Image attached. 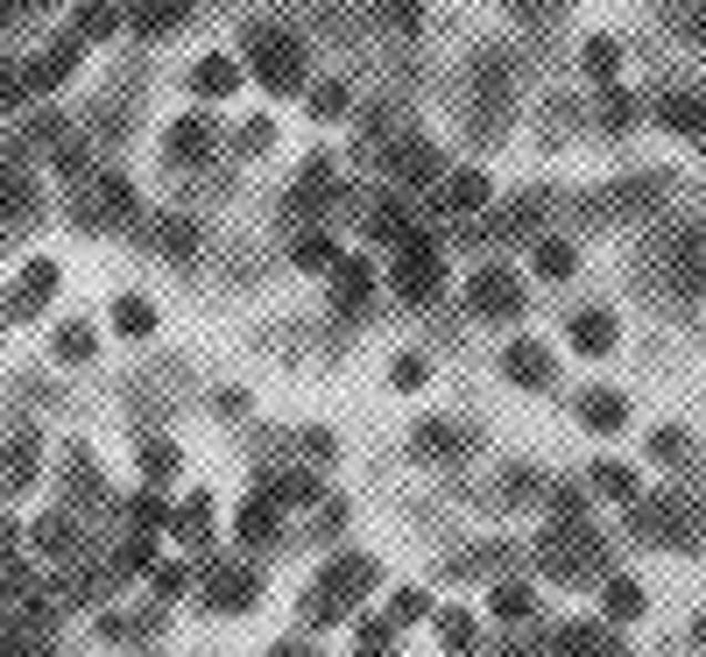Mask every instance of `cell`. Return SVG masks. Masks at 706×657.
<instances>
[{
	"label": "cell",
	"mask_w": 706,
	"mask_h": 657,
	"mask_svg": "<svg viewBox=\"0 0 706 657\" xmlns=\"http://www.w3.org/2000/svg\"><path fill=\"white\" fill-rule=\"evenodd\" d=\"M636 530H643V537H664V545H706V516H699L685 495L636 502Z\"/></svg>",
	"instance_id": "6da1fadb"
},
{
	"label": "cell",
	"mask_w": 706,
	"mask_h": 657,
	"mask_svg": "<svg viewBox=\"0 0 706 657\" xmlns=\"http://www.w3.org/2000/svg\"><path fill=\"white\" fill-rule=\"evenodd\" d=\"M368 587H375V566H368V558H347V566H326V579L311 587V602H304V615H311V623H339V615H347V608H354Z\"/></svg>",
	"instance_id": "7a4b0ae2"
},
{
	"label": "cell",
	"mask_w": 706,
	"mask_h": 657,
	"mask_svg": "<svg viewBox=\"0 0 706 657\" xmlns=\"http://www.w3.org/2000/svg\"><path fill=\"white\" fill-rule=\"evenodd\" d=\"M247 57H255V79L269 85L276 100H283V92H297V85H304V50H297L283 29H255V36H247Z\"/></svg>",
	"instance_id": "3957f363"
},
{
	"label": "cell",
	"mask_w": 706,
	"mask_h": 657,
	"mask_svg": "<svg viewBox=\"0 0 706 657\" xmlns=\"http://www.w3.org/2000/svg\"><path fill=\"white\" fill-rule=\"evenodd\" d=\"M594 558H601V545H594V530H586L580 516H565V524L544 537V573H559V579H586Z\"/></svg>",
	"instance_id": "277c9868"
},
{
	"label": "cell",
	"mask_w": 706,
	"mask_h": 657,
	"mask_svg": "<svg viewBox=\"0 0 706 657\" xmlns=\"http://www.w3.org/2000/svg\"><path fill=\"white\" fill-rule=\"evenodd\" d=\"M467 304H473L481 319H516V312H523V290H516L509 269H481V276L467 283Z\"/></svg>",
	"instance_id": "5b68a950"
},
{
	"label": "cell",
	"mask_w": 706,
	"mask_h": 657,
	"mask_svg": "<svg viewBox=\"0 0 706 657\" xmlns=\"http://www.w3.org/2000/svg\"><path fill=\"white\" fill-rule=\"evenodd\" d=\"M396 283H403V297H438V247L424 241V234H410L403 241V262H396Z\"/></svg>",
	"instance_id": "8992f818"
},
{
	"label": "cell",
	"mask_w": 706,
	"mask_h": 657,
	"mask_svg": "<svg viewBox=\"0 0 706 657\" xmlns=\"http://www.w3.org/2000/svg\"><path fill=\"white\" fill-rule=\"evenodd\" d=\"M502 375H509V382H523V390H551V354H544L538 340H509Z\"/></svg>",
	"instance_id": "52a82bcc"
},
{
	"label": "cell",
	"mask_w": 706,
	"mask_h": 657,
	"mask_svg": "<svg viewBox=\"0 0 706 657\" xmlns=\"http://www.w3.org/2000/svg\"><path fill=\"white\" fill-rule=\"evenodd\" d=\"M163 149H170V163H205V156H213V121L191 113V121H177L163 134Z\"/></svg>",
	"instance_id": "ba28073f"
},
{
	"label": "cell",
	"mask_w": 706,
	"mask_h": 657,
	"mask_svg": "<svg viewBox=\"0 0 706 657\" xmlns=\"http://www.w3.org/2000/svg\"><path fill=\"white\" fill-rule=\"evenodd\" d=\"M234 85H241L234 57H205V64L191 71V92H205V100H234Z\"/></svg>",
	"instance_id": "9c48e42d"
},
{
	"label": "cell",
	"mask_w": 706,
	"mask_h": 657,
	"mask_svg": "<svg viewBox=\"0 0 706 657\" xmlns=\"http://www.w3.org/2000/svg\"><path fill=\"white\" fill-rule=\"evenodd\" d=\"M438 199H446V212H481L488 205V178H481V170H452Z\"/></svg>",
	"instance_id": "30bf717a"
},
{
	"label": "cell",
	"mask_w": 706,
	"mask_h": 657,
	"mask_svg": "<svg viewBox=\"0 0 706 657\" xmlns=\"http://www.w3.org/2000/svg\"><path fill=\"white\" fill-rule=\"evenodd\" d=\"M672 269L685 290H706V234H678L672 241Z\"/></svg>",
	"instance_id": "8fae6325"
},
{
	"label": "cell",
	"mask_w": 706,
	"mask_h": 657,
	"mask_svg": "<svg viewBox=\"0 0 706 657\" xmlns=\"http://www.w3.org/2000/svg\"><path fill=\"white\" fill-rule=\"evenodd\" d=\"M417 453H424V459H460L467 432H460V424H417Z\"/></svg>",
	"instance_id": "7c38bea8"
},
{
	"label": "cell",
	"mask_w": 706,
	"mask_h": 657,
	"mask_svg": "<svg viewBox=\"0 0 706 657\" xmlns=\"http://www.w3.org/2000/svg\"><path fill=\"white\" fill-rule=\"evenodd\" d=\"M551 657H622L615 644H607V636L601 629H586V623H572L565 636H559V644H551Z\"/></svg>",
	"instance_id": "4fadbf2b"
},
{
	"label": "cell",
	"mask_w": 706,
	"mask_h": 657,
	"mask_svg": "<svg viewBox=\"0 0 706 657\" xmlns=\"http://www.w3.org/2000/svg\"><path fill=\"white\" fill-rule=\"evenodd\" d=\"M572 346H580V354H607V346H615V319H607V312H580V319H572Z\"/></svg>",
	"instance_id": "5bb4252c"
},
{
	"label": "cell",
	"mask_w": 706,
	"mask_h": 657,
	"mask_svg": "<svg viewBox=\"0 0 706 657\" xmlns=\"http://www.w3.org/2000/svg\"><path fill=\"white\" fill-rule=\"evenodd\" d=\"M657 121L672 128V134H699L706 113H699V100H685V92H664V100H657Z\"/></svg>",
	"instance_id": "9a60e30c"
},
{
	"label": "cell",
	"mask_w": 706,
	"mask_h": 657,
	"mask_svg": "<svg viewBox=\"0 0 706 657\" xmlns=\"http://www.w3.org/2000/svg\"><path fill=\"white\" fill-rule=\"evenodd\" d=\"M269 537H276V502L255 495V502L241 509V545H269Z\"/></svg>",
	"instance_id": "2e32d148"
},
{
	"label": "cell",
	"mask_w": 706,
	"mask_h": 657,
	"mask_svg": "<svg viewBox=\"0 0 706 657\" xmlns=\"http://www.w3.org/2000/svg\"><path fill=\"white\" fill-rule=\"evenodd\" d=\"M580 417L594 424V432H622V424H628V403L601 390V396H586V403H580Z\"/></svg>",
	"instance_id": "e0dca14e"
},
{
	"label": "cell",
	"mask_w": 706,
	"mask_h": 657,
	"mask_svg": "<svg viewBox=\"0 0 706 657\" xmlns=\"http://www.w3.org/2000/svg\"><path fill=\"white\" fill-rule=\"evenodd\" d=\"M71 64H79V50H71V43H57L50 57H35V71L22 79V92H29V85H57V79H71Z\"/></svg>",
	"instance_id": "ac0fdd59"
},
{
	"label": "cell",
	"mask_w": 706,
	"mask_h": 657,
	"mask_svg": "<svg viewBox=\"0 0 706 657\" xmlns=\"http://www.w3.org/2000/svg\"><path fill=\"white\" fill-rule=\"evenodd\" d=\"M184 22V0H142L135 8V29L142 36H163V29H177Z\"/></svg>",
	"instance_id": "d6986e66"
},
{
	"label": "cell",
	"mask_w": 706,
	"mask_h": 657,
	"mask_svg": "<svg viewBox=\"0 0 706 657\" xmlns=\"http://www.w3.org/2000/svg\"><path fill=\"white\" fill-rule=\"evenodd\" d=\"M213 602L219 608H247V602H255V573H213Z\"/></svg>",
	"instance_id": "ffe728a7"
},
{
	"label": "cell",
	"mask_w": 706,
	"mask_h": 657,
	"mask_svg": "<svg viewBox=\"0 0 706 657\" xmlns=\"http://www.w3.org/2000/svg\"><path fill=\"white\" fill-rule=\"evenodd\" d=\"M113 325H121L127 340H149V333H156V312H149L142 297H121V304H113Z\"/></svg>",
	"instance_id": "44dd1931"
},
{
	"label": "cell",
	"mask_w": 706,
	"mask_h": 657,
	"mask_svg": "<svg viewBox=\"0 0 706 657\" xmlns=\"http://www.w3.org/2000/svg\"><path fill=\"white\" fill-rule=\"evenodd\" d=\"M389 163H396V178H410V184H424V178H431V170H438V156H431V149H424V142H403V149H396V156H389Z\"/></svg>",
	"instance_id": "7402d4cb"
},
{
	"label": "cell",
	"mask_w": 706,
	"mask_h": 657,
	"mask_svg": "<svg viewBox=\"0 0 706 657\" xmlns=\"http://www.w3.org/2000/svg\"><path fill=\"white\" fill-rule=\"evenodd\" d=\"M121 29V8H113V0H85L79 8V36H113Z\"/></svg>",
	"instance_id": "603a6c76"
},
{
	"label": "cell",
	"mask_w": 706,
	"mask_h": 657,
	"mask_svg": "<svg viewBox=\"0 0 706 657\" xmlns=\"http://www.w3.org/2000/svg\"><path fill=\"white\" fill-rule=\"evenodd\" d=\"M29 474H35V438L22 432V438H14V453H8V495H22Z\"/></svg>",
	"instance_id": "cb8c5ba5"
},
{
	"label": "cell",
	"mask_w": 706,
	"mask_h": 657,
	"mask_svg": "<svg viewBox=\"0 0 706 657\" xmlns=\"http://www.w3.org/2000/svg\"><path fill=\"white\" fill-rule=\"evenodd\" d=\"M594 488H607L615 502H636V474H628L622 459H601V467H594Z\"/></svg>",
	"instance_id": "d4e9b609"
},
{
	"label": "cell",
	"mask_w": 706,
	"mask_h": 657,
	"mask_svg": "<svg viewBox=\"0 0 706 657\" xmlns=\"http://www.w3.org/2000/svg\"><path fill=\"white\" fill-rule=\"evenodd\" d=\"M586 71H594V79H615V71H622L615 36H586Z\"/></svg>",
	"instance_id": "484cf974"
},
{
	"label": "cell",
	"mask_w": 706,
	"mask_h": 657,
	"mask_svg": "<svg viewBox=\"0 0 706 657\" xmlns=\"http://www.w3.org/2000/svg\"><path fill=\"white\" fill-rule=\"evenodd\" d=\"M368 234H375V241H410L403 205H375V212H368Z\"/></svg>",
	"instance_id": "4316f807"
},
{
	"label": "cell",
	"mask_w": 706,
	"mask_h": 657,
	"mask_svg": "<svg viewBox=\"0 0 706 657\" xmlns=\"http://www.w3.org/2000/svg\"><path fill=\"white\" fill-rule=\"evenodd\" d=\"M50 283H57V269H50V262H35V269H29V283L14 290V312H35V304L50 297Z\"/></svg>",
	"instance_id": "83f0119b"
},
{
	"label": "cell",
	"mask_w": 706,
	"mask_h": 657,
	"mask_svg": "<svg viewBox=\"0 0 706 657\" xmlns=\"http://www.w3.org/2000/svg\"><path fill=\"white\" fill-rule=\"evenodd\" d=\"M375 290V269L368 262H339V304H360Z\"/></svg>",
	"instance_id": "f1b7e54d"
},
{
	"label": "cell",
	"mask_w": 706,
	"mask_h": 657,
	"mask_svg": "<svg viewBox=\"0 0 706 657\" xmlns=\"http://www.w3.org/2000/svg\"><path fill=\"white\" fill-rule=\"evenodd\" d=\"M488 608L502 615V623H523V615H530V587H509V579H502V587L488 594Z\"/></svg>",
	"instance_id": "f546056e"
},
{
	"label": "cell",
	"mask_w": 706,
	"mask_h": 657,
	"mask_svg": "<svg viewBox=\"0 0 706 657\" xmlns=\"http://www.w3.org/2000/svg\"><path fill=\"white\" fill-rule=\"evenodd\" d=\"M332 191V163L326 156H311V170H304V184H297V205H318Z\"/></svg>",
	"instance_id": "4dcf8cb0"
},
{
	"label": "cell",
	"mask_w": 706,
	"mask_h": 657,
	"mask_svg": "<svg viewBox=\"0 0 706 657\" xmlns=\"http://www.w3.org/2000/svg\"><path fill=\"white\" fill-rule=\"evenodd\" d=\"M35 545H43V552L57 558V552H71V545H79V530H71L64 516H43V524H35Z\"/></svg>",
	"instance_id": "1f68e13d"
},
{
	"label": "cell",
	"mask_w": 706,
	"mask_h": 657,
	"mask_svg": "<svg viewBox=\"0 0 706 657\" xmlns=\"http://www.w3.org/2000/svg\"><path fill=\"white\" fill-rule=\"evenodd\" d=\"M297 262H304V269H339V247H332L326 234H304V241H297Z\"/></svg>",
	"instance_id": "d6a6232c"
},
{
	"label": "cell",
	"mask_w": 706,
	"mask_h": 657,
	"mask_svg": "<svg viewBox=\"0 0 706 657\" xmlns=\"http://www.w3.org/2000/svg\"><path fill=\"white\" fill-rule=\"evenodd\" d=\"M57 354H64V361H92V325H57Z\"/></svg>",
	"instance_id": "836d02e7"
},
{
	"label": "cell",
	"mask_w": 706,
	"mask_h": 657,
	"mask_svg": "<svg viewBox=\"0 0 706 657\" xmlns=\"http://www.w3.org/2000/svg\"><path fill=\"white\" fill-rule=\"evenodd\" d=\"M347 107H354V92H347V85H318V92H311V113H318V121H339Z\"/></svg>",
	"instance_id": "e575fe53"
},
{
	"label": "cell",
	"mask_w": 706,
	"mask_h": 657,
	"mask_svg": "<svg viewBox=\"0 0 706 657\" xmlns=\"http://www.w3.org/2000/svg\"><path fill=\"white\" fill-rule=\"evenodd\" d=\"M375 14H381V22H396V29H417V22H424V8H417V0H375Z\"/></svg>",
	"instance_id": "d590c367"
},
{
	"label": "cell",
	"mask_w": 706,
	"mask_h": 657,
	"mask_svg": "<svg viewBox=\"0 0 706 657\" xmlns=\"http://www.w3.org/2000/svg\"><path fill=\"white\" fill-rule=\"evenodd\" d=\"M572 262H580V255H572L565 241H544V247H538V269H544V276H559V283L572 276Z\"/></svg>",
	"instance_id": "8d00e7d4"
},
{
	"label": "cell",
	"mask_w": 706,
	"mask_h": 657,
	"mask_svg": "<svg viewBox=\"0 0 706 657\" xmlns=\"http://www.w3.org/2000/svg\"><path fill=\"white\" fill-rule=\"evenodd\" d=\"M607 608H615L622 623H628V615L643 608V587H636V579H607Z\"/></svg>",
	"instance_id": "74e56055"
},
{
	"label": "cell",
	"mask_w": 706,
	"mask_h": 657,
	"mask_svg": "<svg viewBox=\"0 0 706 657\" xmlns=\"http://www.w3.org/2000/svg\"><path fill=\"white\" fill-rule=\"evenodd\" d=\"M100 205L113 212V220H121V212H135V184H127V178H106V184H100Z\"/></svg>",
	"instance_id": "f35d334b"
},
{
	"label": "cell",
	"mask_w": 706,
	"mask_h": 657,
	"mask_svg": "<svg viewBox=\"0 0 706 657\" xmlns=\"http://www.w3.org/2000/svg\"><path fill=\"white\" fill-rule=\"evenodd\" d=\"M142 474L149 481H170V474H177V446H142Z\"/></svg>",
	"instance_id": "ab89813d"
},
{
	"label": "cell",
	"mask_w": 706,
	"mask_h": 657,
	"mask_svg": "<svg viewBox=\"0 0 706 657\" xmlns=\"http://www.w3.org/2000/svg\"><path fill=\"white\" fill-rule=\"evenodd\" d=\"M177 537H191V545L205 537V495H191V502H184V516H177Z\"/></svg>",
	"instance_id": "60d3db41"
},
{
	"label": "cell",
	"mask_w": 706,
	"mask_h": 657,
	"mask_svg": "<svg viewBox=\"0 0 706 657\" xmlns=\"http://www.w3.org/2000/svg\"><path fill=\"white\" fill-rule=\"evenodd\" d=\"M163 247H170V255H191V247H198V234H191V220H170V226H163Z\"/></svg>",
	"instance_id": "b9f144b4"
},
{
	"label": "cell",
	"mask_w": 706,
	"mask_h": 657,
	"mask_svg": "<svg viewBox=\"0 0 706 657\" xmlns=\"http://www.w3.org/2000/svg\"><path fill=\"white\" fill-rule=\"evenodd\" d=\"M438 636H446V650H467V644H473V623H467V615H446Z\"/></svg>",
	"instance_id": "7bdbcfd3"
},
{
	"label": "cell",
	"mask_w": 706,
	"mask_h": 657,
	"mask_svg": "<svg viewBox=\"0 0 706 657\" xmlns=\"http://www.w3.org/2000/svg\"><path fill=\"white\" fill-rule=\"evenodd\" d=\"M651 453L664 459V467H672V459H685V432H657V438H651Z\"/></svg>",
	"instance_id": "ee69618b"
},
{
	"label": "cell",
	"mask_w": 706,
	"mask_h": 657,
	"mask_svg": "<svg viewBox=\"0 0 706 657\" xmlns=\"http://www.w3.org/2000/svg\"><path fill=\"white\" fill-rule=\"evenodd\" d=\"M389 382H403V390H417V382H424V361H417V354H403V361L389 368Z\"/></svg>",
	"instance_id": "f6af8a7d"
},
{
	"label": "cell",
	"mask_w": 706,
	"mask_h": 657,
	"mask_svg": "<svg viewBox=\"0 0 706 657\" xmlns=\"http://www.w3.org/2000/svg\"><path fill=\"white\" fill-rule=\"evenodd\" d=\"M417 615H424V594L403 587V594H396V623H417Z\"/></svg>",
	"instance_id": "bcb514c9"
},
{
	"label": "cell",
	"mask_w": 706,
	"mask_h": 657,
	"mask_svg": "<svg viewBox=\"0 0 706 657\" xmlns=\"http://www.w3.org/2000/svg\"><path fill=\"white\" fill-rule=\"evenodd\" d=\"M156 594H163V602H177V594H184V566H163L156 573Z\"/></svg>",
	"instance_id": "7dc6e473"
},
{
	"label": "cell",
	"mask_w": 706,
	"mask_h": 657,
	"mask_svg": "<svg viewBox=\"0 0 706 657\" xmlns=\"http://www.w3.org/2000/svg\"><path fill=\"white\" fill-rule=\"evenodd\" d=\"M276 495H290V502H311L318 488H311V481H304V474H283V488H276Z\"/></svg>",
	"instance_id": "c3c4849f"
},
{
	"label": "cell",
	"mask_w": 706,
	"mask_h": 657,
	"mask_svg": "<svg viewBox=\"0 0 706 657\" xmlns=\"http://www.w3.org/2000/svg\"><path fill=\"white\" fill-rule=\"evenodd\" d=\"M509 8H516V14H530V22H538V14H544V0H509Z\"/></svg>",
	"instance_id": "681fc988"
},
{
	"label": "cell",
	"mask_w": 706,
	"mask_h": 657,
	"mask_svg": "<svg viewBox=\"0 0 706 657\" xmlns=\"http://www.w3.org/2000/svg\"><path fill=\"white\" fill-rule=\"evenodd\" d=\"M693 636H699V644H706V615H699V629H693Z\"/></svg>",
	"instance_id": "f907efd6"
},
{
	"label": "cell",
	"mask_w": 706,
	"mask_h": 657,
	"mask_svg": "<svg viewBox=\"0 0 706 657\" xmlns=\"http://www.w3.org/2000/svg\"><path fill=\"white\" fill-rule=\"evenodd\" d=\"M269 657H304V650H269Z\"/></svg>",
	"instance_id": "816d5d0a"
},
{
	"label": "cell",
	"mask_w": 706,
	"mask_h": 657,
	"mask_svg": "<svg viewBox=\"0 0 706 657\" xmlns=\"http://www.w3.org/2000/svg\"><path fill=\"white\" fill-rule=\"evenodd\" d=\"M14 8H43V0H14Z\"/></svg>",
	"instance_id": "f5cc1de1"
},
{
	"label": "cell",
	"mask_w": 706,
	"mask_h": 657,
	"mask_svg": "<svg viewBox=\"0 0 706 657\" xmlns=\"http://www.w3.org/2000/svg\"><path fill=\"white\" fill-rule=\"evenodd\" d=\"M360 657H375V650H360Z\"/></svg>",
	"instance_id": "db71d44e"
}]
</instances>
